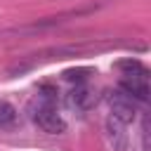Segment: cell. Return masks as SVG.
<instances>
[{
  "mask_svg": "<svg viewBox=\"0 0 151 151\" xmlns=\"http://www.w3.org/2000/svg\"><path fill=\"white\" fill-rule=\"evenodd\" d=\"M120 90L132 99L149 101V76L146 73H125L120 78Z\"/></svg>",
  "mask_w": 151,
  "mask_h": 151,
  "instance_id": "obj_3",
  "label": "cell"
},
{
  "mask_svg": "<svg viewBox=\"0 0 151 151\" xmlns=\"http://www.w3.org/2000/svg\"><path fill=\"white\" fill-rule=\"evenodd\" d=\"M106 101H109V106H111V116L118 118L120 123L127 125V123H132V120L137 118V111H134L132 97L125 94L120 87H118V90H111V92L106 94Z\"/></svg>",
  "mask_w": 151,
  "mask_h": 151,
  "instance_id": "obj_2",
  "label": "cell"
},
{
  "mask_svg": "<svg viewBox=\"0 0 151 151\" xmlns=\"http://www.w3.org/2000/svg\"><path fill=\"white\" fill-rule=\"evenodd\" d=\"M94 101H97L94 90H90V87H85V85H76V87L66 94L68 109H76V111H87Z\"/></svg>",
  "mask_w": 151,
  "mask_h": 151,
  "instance_id": "obj_5",
  "label": "cell"
},
{
  "mask_svg": "<svg viewBox=\"0 0 151 151\" xmlns=\"http://www.w3.org/2000/svg\"><path fill=\"white\" fill-rule=\"evenodd\" d=\"M116 66L120 71H125V73H146V66L142 61H137V59H120Z\"/></svg>",
  "mask_w": 151,
  "mask_h": 151,
  "instance_id": "obj_7",
  "label": "cell"
},
{
  "mask_svg": "<svg viewBox=\"0 0 151 151\" xmlns=\"http://www.w3.org/2000/svg\"><path fill=\"white\" fill-rule=\"evenodd\" d=\"M90 73H92L90 68H68V71H64V78L71 83H83Z\"/></svg>",
  "mask_w": 151,
  "mask_h": 151,
  "instance_id": "obj_8",
  "label": "cell"
},
{
  "mask_svg": "<svg viewBox=\"0 0 151 151\" xmlns=\"http://www.w3.org/2000/svg\"><path fill=\"white\" fill-rule=\"evenodd\" d=\"M104 134H106V142H109V146L113 151H127L130 139H127V132H125V123H120L118 118L109 116L106 125H104Z\"/></svg>",
  "mask_w": 151,
  "mask_h": 151,
  "instance_id": "obj_4",
  "label": "cell"
},
{
  "mask_svg": "<svg viewBox=\"0 0 151 151\" xmlns=\"http://www.w3.org/2000/svg\"><path fill=\"white\" fill-rule=\"evenodd\" d=\"M14 123H17V109L9 101L0 99V130H9L14 127Z\"/></svg>",
  "mask_w": 151,
  "mask_h": 151,
  "instance_id": "obj_6",
  "label": "cell"
},
{
  "mask_svg": "<svg viewBox=\"0 0 151 151\" xmlns=\"http://www.w3.org/2000/svg\"><path fill=\"white\" fill-rule=\"evenodd\" d=\"M31 118H33V123H35L42 132H47V134H61V132L66 130V120L59 116L57 106L50 104V101H45V99H38V101L31 106Z\"/></svg>",
  "mask_w": 151,
  "mask_h": 151,
  "instance_id": "obj_1",
  "label": "cell"
}]
</instances>
